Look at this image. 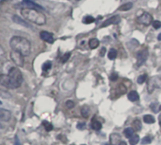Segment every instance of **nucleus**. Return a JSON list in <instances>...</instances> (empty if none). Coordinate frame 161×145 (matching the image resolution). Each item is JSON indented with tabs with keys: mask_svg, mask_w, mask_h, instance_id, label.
<instances>
[{
	"mask_svg": "<svg viewBox=\"0 0 161 145\" xmlns=\"http://www.w3.org/2000/svg\"><path fill=\"white\" fill-rule=\"evenodd\" d=\"M23 75L18 67H12L10 68L8 74L0 75V85L4 87L11 89H15L21 86L23 84Z\"/></svg>",
	"mask_w": 161,
	"mask_h": 145,
	"instance_id": "nucleus-1",
	"label": "nucleus"
},
{
	"mask_svg": "<svg viewBox=\"0 0 161 145\" xmlns=\"http://www.w3.org/2000/svg\"><path fill=\"white\" fill-rule=\"evenodd\" d=\"M10 46H11L12 50L17 51L24 57L29 55L30 51H32V44H30L29 40L23 37V36H13L10 40Z\"/></svg>",
	"mask_w": 161,
	"mask_h": 145,
	"instance_id": "nucleus-2",
	"label": "nucleus"
},
{
	"mask_svg": "<svg viewBox=\"0 0 161 145\" xmlns=\"http://www.w3.org/2000/svg\"><path fill=\"white\" fill-rule=\"evenodd\" d=\"M21 15L26 19V21L32 22L33 24L42 26L45 25L46 22V15L40 12L39 10L34 9H22L21 10Z\"/></svg>",
	"mask_w": 161,
	"mask_h": 145,
	"instance_id": "nucleus-3",
	"label": "nucleus"
},
{
	"mask_svg": "<svg viewBox=\"0 0 161 145\" xmlns=\"http://www.w3.org/2000/svg\"><path fill=\"white\" fill-rule=\"evenodd\" d=\"M11 58L12 60L13 63L16 65L17 66H24V56L17 52V51H14V50H12L11 52Z\"/></svg>",
	"mask_w": 161,
	"mask_h": 145,
	"instance_id": "nucleus-4",
	"label": "nucleus"
},
{
	"mask_svg": "<svg viewBox=\"0 0 161 145\" xmlns=\"http://www.w3.org/2000/svg\"><path fill=\"white\" fill-rule=\"evenodd\" d=\"M149 56V52L147 49H141L137 52V66H142L145 62L147 61Z\"/></svg>",
	"mask_w": 161,
	"mask_h": 145,
	"instance_id": "nucleus-5",
	"label": "nucleus"
},
{
	"mask_svg": "<svg viewBox=\"0 0 161 145\" xmlns=\"http://www.w3.org/2000/svg\"><path fill=\"white\" fill-rule=\"evenodd\" d=\"M161 87V78L155 76L152 78L148 82V91L151 93L153 92L154 88H160Z\"/></svg>",
	"mask_w": 161,
	"mask_h": 145,
	"instance_id": "nucleus-6",
	"label": "nucleus"
},
{
	"mask_svg": "<svg viewBox=\"0 0 161 145\" xmlns=\"http://www.w3.org/2000/svg\"><path fill=\"white\" fill-rule=\"evenodd\" d=\"M137 22L139 24H141V25L149 26L150 24H152L154 22L153 21V16L148 13H144L137 18Z\"/></svg>",
	"mask_w": 161,
	"mask_h": 145,
	"instance_id": "nucleus-7",
	"label": "nucleus"
},
{
	"mask_svg": "<svg viewBox=\"0 0 161 145\" xmlns=\"http://www.w3.org/2000/svg\"><path fill=\"white\" fill-rule=\"evenodd\" d=\"M21 5L24 7L23 9H34V10H39V11H42L43 10L42 7L37 4H35L32 1H30V0H24Z\"/></svg>",
	"mask_w": 161,
	"mask_h": 145,
	"instance_id": "nucleus-8",
	"label": "nucleus"
},
{
	"mask_svg": "<svg viewBox=\"0 0 161 145\" xmlns=\"http://www.w3.org/2000/svg\"><path fill=\"white\" fill-rule=\"evenodd\" d=\"M12 115L11 111H9L4 108H0V121H11Z\"/></svg>",
	"mask_w": 161,
	"mask_h": 145,
	"instance_id": "nucleus-9",
	"label": "nucleus"
},
{
	"mask_svg": "<svg viewBox=\"0 0 161 145\" xmlns=\"http://www.w3.org/2000/svg\"><path fill=\"white\" fill-rule=\"evenodd\" d=\"M40 37L43 41L46 43H49V44H52L54 42V37H53V34L50 33L49 32H42L40 33Z\"/></svg>",
	"mask_w": 161,
	"mask_h": 145,
	"instance_id": "nucleus-10",
	"label": "nucleus"
},
{
	"mask_svg": "<svg viewBox=\"0 0 161 145\" xmlns=\"http://www.w3.org/2000/svg\"><path fill=\"white\" fill-rule=\"evenodd\" d=\"M119 21H121V17H119V15H115V16H112L111 18H109L106 20V21L103 22V24L101 25V28H105V27H107V26H110L113 24H118Z\"/></svg>",
	"mask_w": 161,
	"mask_h": 145,
	"instance_id": "nucleus-11",
	"label": "nucleus"
},
{
	"mask_svg": "<svg viewBox=\"0 0 161 145\" xmlns=\"http://www.w3.org/2000/svg\"><path fill=\"white\" fill-rule=\"evenodd\" d=\"M128 99L131 102H137L139 99L138 93L137 91H131L128 94Z\"/></svg>",
	"mask_w": 161,
	"mask_h": 145,
	"instance_id": "nucleus-12",
	"label": "nucleus"
},
{
	"mask_svg": "<svg viewBox=\"0 0 161 145\" xmlns=\"http://www.w3.org/2000/svg\"><path fill=\"white\" fill-rule=\"evenodd\" d=\"M99 45H100V42H99V40L96 39V38H92L89 40V46H90V49H97Z\"/></svg>",
	"mask_w": 161,
	"mask_h": 145,
	"instance_id": "nucleus-13",
	"label": "nucleus"
},
{
	"mask_svg": "<svg viewBox=\"0 0 161 145\" xmlns=\"http://www.w3.org/2000/svg\"><path fill=\"white\" fill-rule=\"evenodd\" d=\"M134 135H135V130H134V128H132V127H128V128L125 129V130H124V136H125L126 138H128L133 137Z\"/></svg>",
	"mask_w": 161,
	"mask_h": 145,
	"instance_id": "nucleus-14",
	"label": "nucleus"
},
{
	"mask_svg": "<svg viewBox=\"0 0 161 145\" xmlns=\"http://www.w3.org/2000/svg\"><path fill=\"white\" fill-rule=\"evenodd\" d=\"M91 128L94 129V130H96V131L101 130V123L100 121L94 120L91 122Z\"/></svg>",
	"mask_w": 161,
	"mask_h": 145,
	"instance_id": "nucleus-15",
	"label": "nucleus"
},
{
	"mask_svg": "<svg viewBox=\"0 0 161 145\" xmlns=\"http://www.w3.org/2000/svg\"><path fill=\"white\" fill-rule=\"evenodd\" d=\"M139 141V136L137 134H135L133 137H131L129 138V143L130 145H136L137 144V142Z\"/></svg>",
	"mask_w": 161,
	"mask_h": 145,
	"instance_id": "nucleus-16",
	"label": "nucleus"
},
{
	"mask_svg": "<svg viewBox=\"0 0 161 145\" xmlns=\"http://www.w3.org/2000/svg\"><path fill=\"white\" fill-rule=\"evenodd\" d=\"M132 8H133V4L131 2H129V3H126V4L122 5V6H121L118 8V10H119V11L125 12V11H129V10H131Z\"/></svg>",
	"mask_w": 161,
	"mask_h": 145,
	"instance_id": "nucleus-17",
	"label": "nucleus"
},
{
	"mask_svg": "<svg viewBox=\"0 0 161 145\" xmlns=\"http://www.w3.org/2000/svg\"><path fill=\"white\" fill-rule=\"evenodd\" d=\"M117 55H118L117 50L115 49H111L108 52V58L110 60H115L117 58Z\"/></svg>",
	"mask_w": 161,
	"mask_h": 145,
	"instance_id": "nucleus-18",
	"label": "nucleus"
},
{
	"mask_svg": "<svg viewBox=\"0 0 161 145\" xmlns=\"http://www.w3.org/2000/svg\"><path fill=\"white\" fill-rule=\"evenodd\" d=\"M133 126H134V130H136V131L141 130V122H140V121L137 120V119L133 121Z\"/></svg>",
	"mask_w": 161,
	"mask_h": 145,
	"instance_id": "nucleus-19",
	"label": "nucleus"
},
{
	"mask_svg": "<svg viewBox=\"0 0 161 145\" xmlns=\"http://www.w3.org/2000/svg\"><path fill=\"white\" fill-rule=\"evenodd\" d=\"M143 121L145 123H148V124H151V123H154V118L151 115H145L143 117Z\"/></svg>",
	"mask_w": 161,
	"mask_h": 145,
	"instance_id": "nucleus-20",
	"label": "nucleus"
},
{
	"mask_svg": "<svg viewBox=\"0 0 161 145\" xmlns=\"http://www.w3.org/2000/svg\"><path fill=\"white\" fill-rule=\"evenodd\" d=\"M89 113H90V109H89V107H88L87 105H85V106L82 107V117L87 118L88 116H89Z\"/></svg>",
	"mask_w": 161,
	"mask_h": 145,
	"instance_id": "nucleus-21",
	"label": "nucleus"
},
{
	"mask_svg": "<svg viewBox=\"0 0 161 145\" xmlns=\"http://www.w3.org/2000/svg\"><path fill=\"white\" fill-rule=\"evenodd\" d=\"M43 125H44V127H45V129L46 131H51L53 129L52 124L49 123V121H43Z\"/></svg>",
	"mask_w": 161,
	"mask_h": 145,
	"instance_id": "nucleus-22",
	"label": "nucleus"
},
{
	"mask_svg": "<svg viewBox=\"0 0 161 145\" xmlns=\"http://www.w3.org/2000/svg\"><path fill=\"white\" fill-rule=\"evenodd\" d=\"M84 22L85 24H91V23H94L95 22V19L94 17H92V16H85L84 18Z\"/></svg>",
	"mask_w": 161,
	"mask_h": 145,
	"instance_id": "nucleus-23",
	"label": "nucleus"
},
{
	"mask_svg": "<svg viewBox=\"0 0 161 145\" xmlns=\"http://www.w3.org/2000/svg\"><path fill=\"white\" fill-rule=\"evenodd\" d=\"M151 142H152V137H150V136H147V137L143 138L142 141H141V144H143V145L150 144Z\"/></svg>",
	"mask_w": 161,
	"mask_h": 145,
	"instance_id": "nucleus-24",
	"label": "nucleus"
},
{
	"mask_svg": "<svg viewBox=\"0 0 161 145\" xmlns=\"http://www.w3.org/2000/svg\"><path fill=\"white\" fill-rule=\"evenodd\" d=\"M13 19H14V21L16 22V23H18V24H22V25L26 26V27H29V24L25 23V21H23V20H22V21H20V20H21V19H20V18H19L18 16H13Z\"/></svg>",
	"mask_w": 161,
	"mask_h": 145,
	"instance_id": "nucleus-25",
	"label": "nucleus"
},
{
	"mask_svg": "<svg viewBox=\"0 0 161 145\" xmlns=\"http://www.w3.org/2000/svg\"><path fill=\"white\" fill-rule=\"evenodd\" d=\"M159 106H160V105H158L157 102H154V103H152V105H151V109H153L154 113H157Z\"/></svg>",
	"mask_w": 161,
	"mask_h": 145,
	"instance_id": "nucleus-26",
	"label": "nucleus"
},
{
	"mask_svg": "<svg viewBox=\"0 0 161 145\" xmlns=\"http://www.w3.org/2000/svg\"><path fill=\"white\" fill-rule=\"evenodd\" d=\"M51 67V63L50 62H46V63L44 64V66H43V70L44 71H48L49 68Z\"/></svg>",
	"mask_w": 161,
	"mask_h": 145,
	"instance_id": "nucleus-27",
	"label": "nucleus"
},
{
	"mask_svg": "<svg viewBox=\"0 0 161 145\" xmlns=\"http://www.w3.org/2000/svg\"><path fill=\"white\" fill-rule=\"evenodd\" d=\"M145 80H146V75H141V76H139L138 78H137V82L138 84H143V82H145Z\"/></svg>",
	"mask_w": 161,
	"mask_h": 145,
	"instance_id": "nucleus-28",
	"label": "nucleus"
},
{
	"mask_svg": "<svg viewBox=\"0 0 161 145\" xmlns=\"http://www.w3.org/2000/svg\"><path fill=\"white\" fill-rule=\"evenodd\" d=\"M153 26H154V29H159L161 28V22L160 21H157V20H154V21L153 22Z\"/></svg>",
	"mask_w": 161,
	"mask_h": 145,
	"instance_id": "nucleus-29",
	"label": "nucleus"
},
{
	"mask_svg": "<svg viewBox=\"0 0 161 145\" xmlns=\"http://www.w3.org/2000/svg\"><path fill=\"white\" fill-rule=\"evenodd\" d=\"M77 128L79 129V130H85V122H80L77 124Z\"/></svg>",
	"mask_w": 161,
	"mask_h": 145,
	"instance_id": "nucleus-30",
	"label": "nucleus"
},
{
	"mask_svg": "<svg viewBox=\"0 0 161 145\" xmlns=\"http://www.w3.org/2000/svg\"><path fill=\"white\" fill-rule=\"evenodd\" d=\"M65 105H66L67 108H73V107L75 106V103L72 102V101H67V102H65Z\"/></svg>",
	"mask_w": 161,
	"mask_h": 145,
	"instance_id": "nucleus-31",
	"label": "nucleus"
},
{
	"mask_svg": "<svg viewBox=\"0 0 161 145\" xmlns=\"http://www.w3.org/2000/svg\"><path fill=\"white\" fill-rule=\"evenodd\" d=\"M70 57V53L69 52H67V53H65V56L63 57V60H62V62H63V63H65V62L68 60V58Z\"/></svg>",
	"mask_w": 161,
	"mask_h": 145,
	"instance_id": "nucleus-32",
	"label": "nucleus"
},
{
	"mask_svg": "<svg viewBox=\"0 0 161 145\" xmlns=\"http://www.w3.org/2000/svg\"><path fill=\"white\" fill-rule=\"evenodd\" d=\"M118 73H116V72H114V73L111 75L110 79H111V81L114 82V81H116V80L118 79Z\"/></svg>",
	"mask_w": 161,
	"mask_h": 145,
	"instance_id": "nucleus-33",
	"label": "nucleus"
},
{
	"mask_svg": "<svg viewBox=\"0 0 161 145\" xmlns=\"http://www.w3.org/2000/svg\"><path fill=\"white\" fill-rule=\"evenodd\" d=\"M105 48H102L101 49V56H103V55H104L105 54Z\"/></svg>",
	"mask_w": 161,
	"mask_h": 145,
	"instance_id": "nucleus-34",
	"label": "nucleus"
},
{
	"mask_svg": "<svg viewBox=\"0 0 161 145\" xmlns=\"http://www.w3.org/2000/svg\"><path fill=\"white\" fill-rule=\"evenodd\" d=\"M14 145H20V142L18 141V138L17 137H15V144Z\"/></svg>",
	"mask_w": 161,
	"mask_h": 145,
	"instance_id": "nucleus-35",
	"label": "nucleus"
},
{
	"mask_svg": "<svg viewBox=\"0 0 161 145\" xmlns=\"http://www.w3.org/2000/svg\"><path fill=\"white\" fill-rule=\"evenodd\" d=\"M118 145H127V144H126V142H125V141H122L119 142V144H118Z\"/></svg>",
	"mask_w": 161,
	"mask_h": 145,
	"instance_id": "nucleus-36",
	"label": "nucleus"
},
{
	"mask_svg": "<svg viewBox=\"0 0 161 145\" xmlns=\"http://www.w3.org/2000/svg\"><path fill=\"white\" fill-rule=\"evenodd\" d=\"M157 39H158L159 41H161V33H160V34H158V36H157Z\"/></svg>",
	"mask_w": 161,
	"mask_h": 145,
	"instance_id": "nucleus-37",
	"label": "nucleus"
},
{
	"mask_svg": "<svg viewBox=\"0 0 161 145\" xmlns=\"http://www.w3.org/2000/svg\"><path fill=\"white\" fill-rule=\"evenodd\" d=\"M3 128H4L3 124H2V123H0V130H1V129H3Z\"/></svg>",
	"mask_w": 161,
	"mask_h": 145,
	"instance_id": "nucleus-38",
	"label": "nucleus"
},
{
	"mask_svg": "<svg viewBox=\"0 0 161 145\" xmlns=\"http://www.w3.org/2000/svg\"><path fill=\"white\" fill-rule=\"evenodd\" d=\"M159 124H160V126H161V115L159 116Z\"/></svg>",
	"mask_w": 161,
	"mask_h": 145,
	"instance_id": "nucleus-39",
	"label": "nucleus"
},
{
	"mask_svg": "<svg viewBox=\"0 0 161 145\" xmlns=\"http://www.w3.org/2000/svg\"><path fill=\"white\" fill-rule=\"evenodd\" d=\"M2 105V102H1V101H0V105Z\"/></svg>",
	"mask_w": 161,
	"mask_h": 145,
	"instance_id": "nucleus-40",
	"label": "nucleus"
},
{
	"mask_svg": "<svg viewBox=\"0 0 161 145\" xmlns=\"http://www.w3.org/2000/svg\"><path fill=\"white\" fill-rule=\"evenodd\" d=\"M159 109H160V110H161V105H160V106H159Z\"/></svg>",
	"mask_w": 161,
	"mask_h": 145,
	"instance_id": "nucleus-41",
	"label": "nucleus"
},
{
	"mask_svg": "<svg viewBox=\"0 0 161 145\" xmlns=\"http://www.w3.org/2000/svg\"><path fill=\"white\" fill-rule=\"evenodd\" d=\"M72 145H75V144H72Z\"/></svg>",
	"mask_w": 161,
	"mask_h": 145,
	"instance_id": "nucleus-42",
	"label": "nucleus"
},
{
	"mask_svg": "<svg viewBox=\"0 0 161 145\" xmlns=\"http://www.w3.org/2000/svg\"><path fill=\"white\" fill-rule=\"evenodd\" d=\"M77 1H79V0H77Z\"/></svg>",
	"mask_w": 161,
	"mask_h": 145,
	"instance_id": "nucleus-43",
	"label": "nucleus"
},
{
	"mask_svg": "<svg viewBox=\"0 0 161 145\" xmlns=\"http://www.w3.org/2000/svg\"><path fill=\"white\" fill-rule=\"evenodd\" d=\"M82 145H85V144H82Z\"/></svg>",
	"mask_w": 161,
	"mask_h": 145,
	"instance_id": "nucleus-44",
	"label": "nucleus"
}]
</instances>
